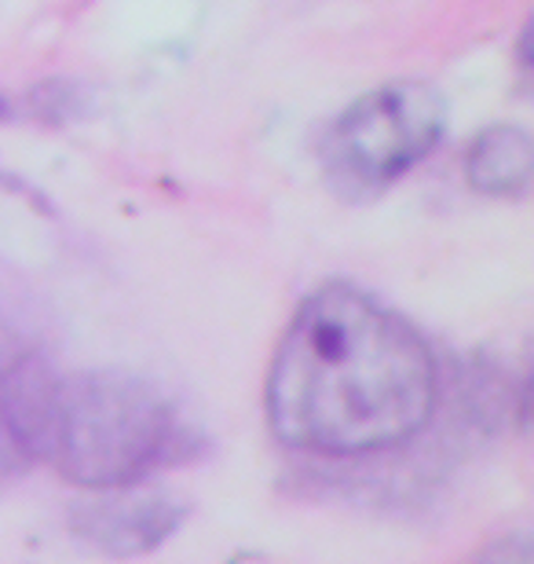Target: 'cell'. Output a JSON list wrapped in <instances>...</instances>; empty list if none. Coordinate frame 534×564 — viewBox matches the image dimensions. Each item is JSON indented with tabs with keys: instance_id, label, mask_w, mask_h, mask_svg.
I'll use <instances>...</instances> for the list:
<instances>
[{
	"instance_id": "cell-1",
	"label": "cell",
	"mask_w": 534,
	"mask_h": 564,
	"mask_svg": "<svg viewBox=\"0 0 534 564\" xmlns=\"http://www.w3.org/2000/svg\"><path fill=\"white\" fill-rule=\"evenodd\" d=\"M432 400L436 364L425 341L351 286L301 304L268 378L275 433L326 455L400 444L425 425Z\"/></svg>"
},
{
	"instance_id": "cell-2",
	"label": "cell",
	"mask_w": 534,
	"mask_h": 564,
	"mask_svg": "<svg viewBox=\"0 0 534 564\" xmlns=\"http://www.w3.org/2000/svg\"><path fill=\"white\" fill-rule=\"evenodd\" d=\"M4 414L33 451L88 488H124L173 455L179 425L154 389L118 375L48 378L19 367Z\"/></svg>"
},
{
	"instance_id": "cell-3",
	"label": "cell",
	"mask_w": 534,
	"mask_h": 564,
	"mask_svg": "<svg viewBox=\"0 0 534 564\" xmlns=\"http://www.w3.org/2000/svg\"><path fill=\"white\" fill-rule=\"evenodd\" d=\"M443 99L428 85L395 82L356 99L326 132V169L345 191H378L436 147Z\"/></svg>"
},
{
	"instance_id": "cell-4",
	"label": "cell",
	"mask_w": 534,
	"mask_h": 564,
	"mask_svg": "<svg viewBox=\"0 0 534 564\" xmlns=\"http://www.w3.org/2000/svg\"><path fill=\"white\" fill-rule=\"evenodd\" d=\"M531 180V140L524 129H491L469 151V184L487 195H516Z\"/></svg>"
},
{
	"instance_id": "cell-5",
	"label": "cell",
	"mask_w": 534,
	"mask_h": 564,
	"mask_svg": "<svg viewBox=\"0 0 534 564\" xmlns=\"http://www.w3.org/2000/svg\"><path fill=\"white\" fill-rule=\"evenodd\" d=\"M480 564H531V557L524 543H509V546H498L494 554H487Z\"/></svg>"
}]
</instances>
